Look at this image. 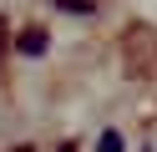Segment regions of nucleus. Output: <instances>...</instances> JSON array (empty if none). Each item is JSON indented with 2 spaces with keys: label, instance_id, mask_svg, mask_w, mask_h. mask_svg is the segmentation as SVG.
Here are the masks:
<instances>
[{
  "label": "nucleus",
  "instance_id": "obj_1",
  "mask_svg": "<svg viewBox=\"0 0 157 152\" xmlns=\"http://www.w3.org/2000/svg\"><path fill=\"white\" fill-rule=\"evenodd\" d=\"M46 46H51V41H46V30H21V41H15V51H21V56H46Z\"/></svg>",
  "mask_w": 157,
  "mask_h": 152
},
{
  "label": "nucleus",
  "instance_id": "obj_2",
  "mask_svg": "<svg viewBox=\"0 0 157 152\" xmlns=\"http://www.w3.org/2000/svg\"><path fill=\"white\" fill-rule=\"evenodd\" d=\"M56 10H71V15H91L96 0H56Z\"/></svg>",
  "mask_w": 157,
  "mask_h": 152
},
{
  "label": "nucleus",
  "instance_id": "obj_3",
  "mask_svg": "<svg viewBox=\"0 0 157 152\" xmlns=\"http://www.w3.org/2000/svg\"><path fill=\"white\" fill-rule=\"evenodd\" d=\"M101 152H122V132H101Z\"/></svg>",
  "mask_w": 157,
  "mask_h": 152
},
{
  "label": "nucleus",
  "instance_id": "obj_4",
  "mask_svg": "<svg viewBox=\"0 0 157 152\" xmlns=\"http://www.w3.org/2000/svg\"><path fill=\"white\" fill-rule=\"evenodd\" d=\"M0 46H5V20H0Z\"/></svg>",
  "mask_w": 157,
  "mask_h": 152
},
{
  "label": "nucleus",
  "instance_id": "obj_5",
  "mask_svg": "<svg viewBox=\"0 0 157 152\" xmlns=\"http://www.w3.org/2000/svg\"><path fill=\"white\" fill-rule=\"evenodd\" d=\"M61 152H76V147H71V142H66V147H61Z\"/></svg>",
  "mask_w": 157,
  "mask_h": 152
}]
</instances>
